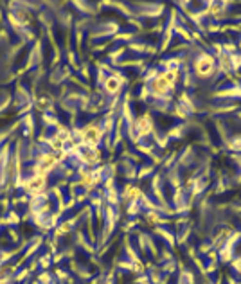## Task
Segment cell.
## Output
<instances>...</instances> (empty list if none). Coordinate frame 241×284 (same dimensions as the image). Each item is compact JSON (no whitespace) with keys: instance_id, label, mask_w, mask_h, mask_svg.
I'll list each match as a JSON object with an SVG mask.
<instances>
[{"instance_id":"7a4b0ae2","label":"cell","mask_w":241,"mask_h":284,"mask_svg":"<svg viewBox=\"0 0 241 284\" xmlns=\"http://www.w3.org/2000/svg\"><path fill=\"white\" fill-rule=\"evenodd\" d=\"M214 67H216V61L211 54H200L196 61H194V71L200 77H209L214 72Z\"/></svg>"},{"instance_id":"9c48e42d","label":"cell","mask_w":241,"mask_h":284,"mask_svg":"<svg viewBox=\"0 0 241 284\" xmlns=\"http://www.w3.org/2000/svg\"><path fill=\"white\" fill-rule=\"evenodd\" d=\"M99 182H101V173L99 171H89L85 177H83V184L89 185V187L99 184Z\"/></svg>"},{"instance_id":"7c38bea8","label":"cell","mask_w":241,"mask_h":284,"mask_svg":"<svg viewBox=\"0 0 241 284\" xmlns=\"http://www.w3.org/2000/svg\"><path fill=\"white\" fill-rule=\"evenodd\" d=\"M51 148H53L54 153H59V151H65V142L58 137H54L53 141H51Z\"/></svg>"},{"instance_id":"6da1fadb","label":"cell","mask_w":241,"mask_h":284,"mask_svg":"<svg viewBox=\"0 0 241 284\" xmlns=\"http://www.w3.org/2000/svg\"><path fill=\"white\" fill-rule=\"evenodd\" d=\"M79 137H81V142L87 146V148H97V146L101 144L103 131H101L95 124H89L79 131Z\"/></svg>"},{"instance_id":"3957f363","label":"cell","mask_w":241,"mask_h":284,"mask_svg":"<svg viewBox=\"0 0 241 284\" xmlns=\"http://www.w3.org/2000/svg\"><path fill=\"white\" fill-rule=\"evenodd\" d=\"M133 130H135L137 133V139L139 137H146L149 135L153 131V119L149 113H144V115H139V117L135 119V123H133Z\"/></svg>"},{"instance_id":"30bf717a","label":"cell","mask_w":241,"mask_h":284,"mask_svg":"<svg viewBox=\"0 0 241 284\" xmlns=\"http://www.w3.org/2000/svg\"><path fill=\"white\" fill-rule=\"evenodd\" d=\"M124 196H126L130 201L141 200L142 191H141V187H137V185H128V187H126V191H124Z\"/></svg>"},{"instance_id":"2e32d148","label":"cell","mask_w":241,"mask_h":284,"mask_svg":"<svg viewBox=\"0 0 241 284\" xmlns=\"http://www.w3.org/2000/svg\"><path fill=\"white\" fill-rule=\"evenodd\" d=\"M0 284H2V281H0Z\"/></svg>"},{"instance_id":"52a82bcc","label":"cell","mask_w":241,"mask_h":284,"mask_svg":"<svg viewBox=\"0 0 241 284\" xmlns=\"http://www.w3.org/2000/svg\"><path fill=\"white\" fill-rule=\"evenodd\" d=\"M81 160L85 162V164H89V166H94V164H97V160H99V149L97 148H87L85 146V149L81 151Z\"/></svg>"},{"instance_id":"8fae6325","label":"cell","mask_w":241,"mask_h":284,"mask_svg":"<svg viewBox=\"0 0 241 284\" xmlns=\"http://www.w3.org/2000/svg\"><path fill=\"white\" fill-rule=\"evenodd\" d=\"M178 76H180V72H178L177 67H171V69H167V71L164 72V77H166V81L169 83V87H175V83L178 81Z\"/></svg>"},{"instance_id":"5b68a950","label":"cell","mask_w":241,"mask_h":284,"mask_svg":"<svg viewBox=\"0 0 241 284\" xmlns=\"http://www.w3.org/2000/svg\"><path fill=\"white\" fill-rule=\"evenodd\" d=\"M45 184H47V175H38V173H36L35 177H31L29 180H27L25 189L29 191V193H40V191H43Z\"/></svg>"},{"instance_id":"4fadbf2b","label":"cell","mask_w":241,"mask_h":284,"mask_svg":"<svg viewBox=\"0 0 241 284\" xmlns=\"http://www.w3.org/2000/svg\"><path fill=\"white\" fill-rule=\"evenodd\" d=\"M146 223L149 227H153V225H157L159 223V214H155V213H148L146 214Z\"/></svg>"},{"instance_id":"9a60e30c","label":"cell","mask_w":241,"mask_h":284,"mask_svg":"<svg viewBox=\"0 0 241 284\" xmlns=\"http://www.w3.org/2000/svg\"><path fill=\"white\" fill-rule=\"evenodd\" d=\"M232 266H234L236 270H238V272H241V257H238V259H236L234 263H232Z\"/></svg>"},{"instance_id":"5bb4252c","label":"cell","mask_w":241,"mask_h":284,"mask_svg":"<svg viewBox=\"0 0 241 284\" xmlns=\"http://www.w3.org/2000/svg\"><path fill=\"white\" fill-rule=\"evenodd\" d=\"M69 232H71V223H63V225L56 231V236H65V234H69Z\"/></svg>"},{"instance_id":"ba28073f","label":"cell","mask_w":241,"mask_h":284,"mask_svg":"<svg viewBox=\"0 0 241 284\" xmlns=\"http://www.w3.org/2000/svg\"><path fill=\"white\" fill-rule=\"evenodd\" d=\"M121 85H123V81H121L119 77L112 76L105 81V90L108 94H117L119 90H121Z\"/></svg>"},{"instance_id":"8992f818","label":"cell","mask_w":241,"mask_h":284,"mask_svg":"<svg viewBox=\"0 0 241 284\" xmlns=\"http://www.w3.org/2000/svg\"><path fill=\"white\" fill-rule=\"evenodd\" d=\"M171 87H169V83L166 81V77H164V74H160V76H157L155 79L151 81V92L157 97L159 95H164V94H167V90H169Z\"/></svg>"},{"instance_id":"277c9868","label":"cell","mask_w":241,"mask_h":284,"mask_svg":"<svg viewBox=\"0 0 241 284\" xmlns=\"http://www.w3.org/2000/svg\"><path fill=\"white\" fill-rule=\"evenodd\" d=\"M58 162H59V159H58V155L56 153L43 155L41 160H40V164L36 166V173H38V175H49L54 167L58 166Z\"/></svg>"}]
</instances>
